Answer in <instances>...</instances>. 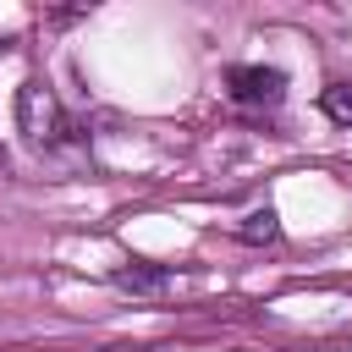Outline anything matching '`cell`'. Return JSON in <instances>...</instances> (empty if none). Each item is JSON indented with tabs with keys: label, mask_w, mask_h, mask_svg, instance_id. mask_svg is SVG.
I'll return each mask as SVG.
<instances>
[{
	"label": "cell",
	"mask_w": 352,
	"mask_h": 352,
	"mask_svg": "<svg viewBox=\"0 0 352 352\" xmlns=\"http://www.w3.org/2000/svg\"><path fill=\"white\" fill-rule=\"evenodd\" d=\"M16 126H22V138H28L33 148L60 143L66 116H60V104H55V94H50L44 82H22V94H16Z\"/></svg>",
	"instance_id": "obj_1"
},
{
	"label": "cell",
	"mask_w": 352,
	"mask_h": 352,
	"mask_svg": "<svg viewBox=\"0 0 352 352\" xmlns=\"http://www.w3.org/2000/svg\"><path fill=\"white\" fill-rule=\"evenodd\" d=\"M116 286L121 292H165L170 275L165 270H148V264H132V270H116Z\"/></svg>",
	"instance_id": "obj_4"
},
{
	"label": "cell",
	"mask_w": 352,
	"mask_h": 352,
	"mask_svg": "<svg viewBox=\"0 0 352 352\" xmlns=\"http://www.w3.org/2000/svg\"><path fill=\"white\" fill-rule=\"evenodd\" d=\"M236 236H242V242H275V236H280V214L264 204V209H253V214L236 226Z\"/></svg>",
	"instance_id": "obj_3"
},
{
	"label": "cell",
	"mask_w": 352,
	"mask_h": 352,
	"mask_svg": "<svg viewBox=\"0 0 352 352\" xmlns=\"http://www.w3.org/2000/svg\"><path fill=\"white\" fill-rule=\"evenodd\" d=\"M226 94L242 110H275L286 99V72L280 66H231L226 72Z\"/></svg>",
	"instance_id": "obj_2"
},
{
	"label": "cell",
	"mask_w": 352,
	"mask_h": 352,
	"mask_svg": "<svg viewBox=\"0 0 352 352\" xmlns=\"http://www.w3.org/2000/svg\"><path fill=\"white\" fill-rule=\"evenodd\" d=\"M319 110H324L330 121H341V126H352V82H330V88L319 94Z\"/></svg>",
	"instance_id": "obj_5"
}]
</instances>
